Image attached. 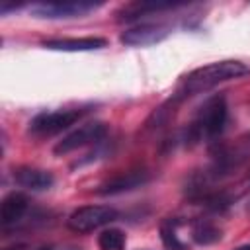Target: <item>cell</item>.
<instances>
[{
  "label": "cell",
  "instance_id": "1",
  "mask_svg": "<svg viewBox=\"0 0 250 250\" xmlns=\"http://www.w3.org/2000/svg\"><path fill=\"white\" fill-rule=\"evenodd\" d=\"M250 74V66L240 62V61H217L205 66H199L191 70L188 76H184L178 94L180 96H193L205 90L215 88L221 82L227 80H236Z\"/></svg>",
  "mask_w": 250,
  "mask_h": 250
},
{
  "label": "cell",
  "instance_id": "6",
  "mask_svg": "<svg viewBox=\"0 0 250 250\" xmlns=\"http://www.w3.org/2000/svg\"><path fill=\"white\" fill-rule=\"evenodd\" d=\"M105 135H107V125L104 121H90V123H84L78 129L70 131L68 135H64L55 145L53 150H55V154H68L76 148L102 143Z\"/></svg>",
  "mask_w": 250,
  "mask_h": 250
},
{
  "label": "cell",
  "instance_id": "13",
  "mask_svg": "<svg viewBox=\"0 0 250 250\" xmlns=\"http://www.w3.org/2000/svg\"><path fill=\"white\" fill-rule=\"evenodd\" d=\"M125 232L121 229H105L98 236L100 250H125Z\"/></svg>",
  "mask_w": 250,
  "mask_h": 250
},
{
  "label": "cell",
  "instance_id": "9",
  "mask_svg": "<svg viewBox=\"0 0 250 250\" xmlns=\"http://www.w3.org/2000/svg\"><path fill=\"white\" fill-rule=\"evenodd\" d=\"M41 45L51 51L82 53V51H96V49L105 47L107 39L104 37H64V39H47Z\"/></svg>",
  "mask_w": 250,
  "mask_h": 250
},
{
  "label": "cell",
  "instance_id": "11",
  "mask_svg": "<svg viewBox=\"0 0 250 250\" xmlns=\"http://www.w3.org/2000/svg\"><path fill=\"white\" fill-rule=\"evenodd\" d=\"M182 6H186V4H180V2H160V0L133 2V4H127L125 8H121L117 12V21H131V20H137L139 16H145V14L176 10V8H182Z\"/></svg>",
  "mask_w": 250,
  "mask_h": 250
},
{
  "label": "cell",
  "instance_id": "15",
  "mask_svg": "<svg viewBox=\"0 0 250 250\" xmlns=\"http://www.w3.org/2000/svg\"><path fill=\"white\" fill-rule=\"evenodd\" d=\"M176 225H178L176 219L164 221L162 227H160V236H162V242H164L166 248H170V250H184V244L178 240V234H176Z\"/></svg>",
  "mask_w": 250,
  "mask_h": 250
},
{
  "label": "cell",
  "instance_id": "12",
  "mask_svg": "<svg viewBox=\"0 0 250 250\" xmlns=\"http://www.w3.org/2000/svg\"><path fill=\"white\" fill-rule=\"evenodd\" d=\"M27 211V197L20 191H12L2 199L0 205V219L4 227L16 225Z\"/></svg>",
  "mask_w": 250,
  "mask_h": 250
},
{
  "label": "cell",
  "instance_id": "3",
  "mask_svg": "<svg viewBox=\"0 0 250 250\" xmlns=\"http://www.w3.org/2000/svg\"><path fill=\"white\" fill-rule=\"evenodd\" d=\"M86 111H88V107H72V109L66 107V109L37 113L29 121V133L35 135V137H51V135H57V133L68 129L70 125H74Z\"/></svg>",
  "mask_w": 250,
  "mask_h": 250
},
{
  "label": "cell",
  "instance_id": "4",
  "mask_svg": "<svg viewBox=\"0 0 250 250\" xmlns=\"http://www.w3.org/2000/svg\"><path fill=\"white\" fill-rule=\"evenodd\" d=\"M104 2H92V0H68V2H39L29 6V14L33 18L41 20H66V18H80L86 16L98 8H102Z\"/></svg>",
  "mask_w": 250,
  "mask_h": 250
},
{
  "label": "cell",
  "instance_id": "7",
  "mask_svg": "<svg viewBox=\"0 0 250 250\" xmlns=\"http://www.w3.org/2000/svg\"><path fill=\"white\" fill-rule=\"evenodd\" d=\"M170 25L166 23H139L135 27H129L121 33V43L129 47H146L160 43L170 35Z\"/></svg>",
  "mask_w": 250,
  "mask_h": 250
},
{
  "label": "cell",
  "instance_id": "10",
  "mask_svg": "<svg viewBox=\"0 0 250 250\" xmlns=\"http://www.w3.org/2000/svg\"><path fill=\"white\" fill-rule=\"evenodd\" d=\"M14 180L18 186H21L29 191H45L55 184V178L49 170L31 168V166H21V168L14 170Z\"/></svg>",
  "mask_w": 250,
  "mask_h": 250
},
{
  "label": "cell",
  "instance_id": "16",
  "mask_svg": "<svg viewBox=\"0 0 250 250\" xmlns=\"http://www.w3.org/2000/svg\"><path fill=\"white\" fill-rule=\"evenodd\" d=\"M234 250H250V244H244V246H238V248H234Z\"/></svg>",
  "mask_w": 250,
  "mask_h": 250
},
{
  "label": "cell",
  "instance_id": "2",
  "mask_svg": "<svg viewBox=\"0 0 250 250\" xmlns=\"http://www.w3.org/2000/svg\"><path fill=\"white\" fill-rule=\"evenodd\" d=\"M229 117V107L225 96H213L209 98L197 111L193 123L189 125L188 137L191 141H201V139H215L217 135L223 133L225 123Z\"/></svg>",
  "mask_w": 250,
  "mask_h": 250
},
{
  "label": "cell",
  "instance_id": "14",
  "mask_svg": "<svg viewBox=\"0 0 250 250\" xmlns=\"http://www.w3.org/2000/svg\"><path fill=\"white\" fill-rule=\"evenodd\" d=\"M191 236L197 244H213L221 238V230L209 221H197L191 230Z\"/></svg>",
  "mask_w": 250,
  "mask_h": 250
},
{
  "label": "cell",
  "instance_id": "8",
  "mask_svg": "<svg viewBox=\"0 0 250 250\" xmlns=\"http://www.w3.org/2000/svg\"><path fill=\"white\" fill-rule=\"evenodd\" d=\"M148 182V172L145 170H133V172H125V174H119L111 180H107L105 184H102L96 193L100 195H117V193H123V191H131L135 188H141Z\"/></svg>",
  "mask_w": 250,
  "mask_h": 250
},
{
  "label": "cell",
  "instance_id": "5",
  "mask_svg": "<svg viewBox=\"0 0 250 250\" xmlns=\"http://www.w3.org/2000/svg\"><path fill=\"white\" fill-rule=\"evenodd\" d=\"M117 217H119L117 209L109 205H84L70 213V217L66 219V227L74 232L86 234L104 225H109Z\"/></svg>",
  "mask_w": 250,
  "mask_h": 250
}]
</instances>
